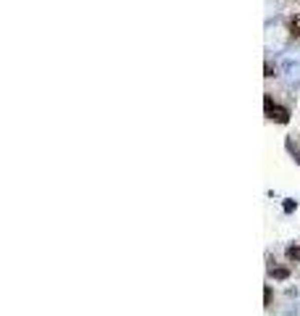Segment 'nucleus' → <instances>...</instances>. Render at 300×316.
Returning <instances> with one entry per match:
<instances>
[{
  "instance_id": "obj_1",
  "label": "nucleus",
  "mask_w": 300,
  "mask_h": 316,
  "mask_svg": "<svg viewBox=\"0 0 300 316\" xmlns=\"http://www.w3.org/2000/svg\"><path fill=\"white\" fill-rule=\"evenodd\" d=\"M263 103H266V116H268V119L279 121V124H287V121H289V111L282 108V106H274V103H271V95H266Z\"/></svg>"
},
{
  "instance_id": "obj_2",
  "label": "nucleus",
  "mask_w": 300,
  "mask_h": 316,
  "mask_svg": "<svg viewBox=\"0 0 300 316\" xmlns=\"http://www.w3.org/2000/svg\"><path fill=\"white\" fill-rule=\"evenodd\" d=\"M287 29H289V35H292V37H300V11L287 22Z\"/></svg>"
},
{
  "instance_id": "obj_3",
  "label": "nucleus",
  "mask_w": 300,
  "mask_h": 316,
  "mask_svg": "<svg viewBox=\"0 0 300 316\" xmlns=\"http://www.w3.org/2000/svg\"><path fill=\"white\" fill-rule=\"evenodd\" d=\"M287 258H289V261H297V258H300V242H295V245L287 248Z\"/></svg>"
},
{
  "instance_id": "obj_4",
  "label": "nucleus",
  "mask_w": 300,
  "mask_h": 316,
  "mask_svg": "<svg viewBox=\"0 0 300 316\" xmlns=\"http://www.w3.org/2000/svg\"><path fill=\"white\" fill-rule=\"evenodd\" d=\"M271 274L276 279H287V274H289V269H284V266H279V269H271Z\"/></svg>"
}]
</instances>
